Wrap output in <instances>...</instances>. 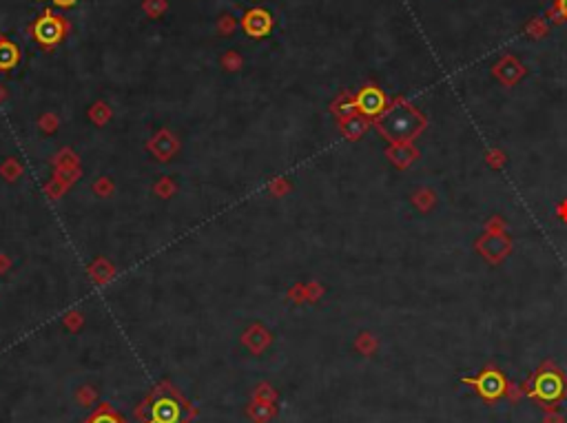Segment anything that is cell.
<instances>
[{
	"instance_id": "11",
	"label": "cell",
	"mask_w": 567,
	"mask_h": 423,
	"mask_svg": "<svg viewBox=\"0 0 567 423\" xmlns=\"http://www.w3.org/2000/svg\"><path fill=\"white\" fill-rule=\"evenodd\" d=\"M563 9H565V14H567V0H563Z\"/></svg>"
},
{
	"instance_id": "8",
	"label": "cell",
	"mask_w": 567,
	"mask_h": 423,
	"mask_svg": "<svg viewBox=\"0 0 567 423\" xmlns=\"http://www.w3.org/2000/svg\"><path fill=\"white\" fill-rule=\"evenodd\" d=\"M481 392L483 394H487V396H494V394H499L501 392V388H503V383H501V379L494 375V373H487L483 379H481Z\"/></svg>"
},
{
	"instance_id": "6",
	"label": "cell",
	"mask_w": 567,
	"mask_h": 423,
	"mask_svg": "<svg viewBox=\"0 0 567 423\" xmlns=\"http://www.w3.org/2000/svg\"><path fill=\"white\" fill-rule=\"evenodd\" d=\"M536 390L540 396H545V399H554V396H559L561 392V381L557 375H543L536 383Z\"/></svg>"
},
{
	"instance_id": "1",
	"label": "cell",
	"mask_w": 567,
	"mask_h": 423,
	"mask_svg": "<svg viewBox=\"0 0 567 423\" xmlns=\"http://www.w3.org/2000/svg\"><path fill=\"white\" fill-rule=\"evenodd\" d=\"M34 36H36V40L40 43V45H56L60 40V36H62V24L54 18V16H43L40 20H38L34 24Z\"/></svg>"
},
{
	"instance_id": "7",
	"label": "cell",
	"mask_w": 567,
	"mask_h": 423,
	"mask_svg": "<svg viewBox=\"0 0 567 423\" xmlns=\"http://www.w3.org/2000/svg\"><path fill=\"white\" fill-rule=\"evenodd\" d=\"M18 60V49L11 43H0V69L14 67Z\"/></svg>"
},
{
	"instance_id": "5",
	"label": "cell",
	"mask_w": 567,
	"mask_h": 423,
	"mask_svg": "<svg viewBox=\"0 0 567 423\" xmlns=\"http://www.w3.org/2000/svg\"><path fill=\"white\" fill-rule=\"evenodd\" d=\"M357 105L364 113H379L383 107V96L379 89H364V91L359 94Z\"/></svg>"
},
{
	"instance_id": "4",
	"label": "cell",
	"mask_w": 567,
	"mask_h": 423,
	"mask_svg": "<svg viewBox=\"0 0 567 423\" xmlns=\"http://www.w3.org/2000/svg\"><path fill=\"white\" fill-rule=\"evenodd\" d=\"M244 29H246L251 36H264L270 29V16L262 9H255L244 18Z\"/></svg>"
},
{
	"instance_id": "3",
	"label": "cell",
	"mask_w": 567,
	"mask_h": 423,
	"mask_svg": "<svg viewBox=\"0 0 567 423\" xmlns=\"http://www.w3.org/2000/svg\"><path fill=\"white\" fill-rule=\"evenodd\" d=\"M179 406L171 399H160L153 406V421L156 423H177Z\"/></svg>"
},
{
	"instance_id": "9",
	"label": "cell",
	"mask_w": 567,
	"mask_h": 423,
	"mask_svg": "<svg viewBox=\"0 0 567 423\" xmlns=\"http://www.w3.org/2000/svg\"><path fill=\"white\" fill-rule=\"evenodd\" d=\"M94 423H115V419H113V417H109V415H102V417H98Z\"/></svg>"
},
{
	"instance_id": "2",
	"label": "cell",
	"mask_w": 567,
	"mask_h": 423,
	"mask_svg": "<svg viewBox=\"0 0 567 423\" xmlns=\"http://www.w3.org/2000/svg\"><path fill=\"white\" fill-rule=\"evenodd\" d=\"M383 129L388 135L397 138V140H402V138H408L412 133V129H415V124H412L410 120V115L404 113V111H395L392 115H388L383 122Z\"/></svg>"
},
{
	"instance_id": "10",
	"label": "cell",
	"mask_w": 567,
	"mask_h": 423,
	"mask_svg": "<svg viewBox=\"0 0 567 423\" xmlns=\"http://www.w3.org/2000/svg\"><path fill=\"white\" fill-rule=\"evenodd\" d=\"M54 3L60 5V7H71V5L75 3V0H54Z\"/></svg>"
}]
</instances>
